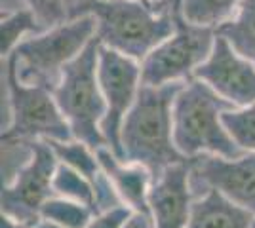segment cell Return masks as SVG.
<instances>
[{
    "label": "cell",
    "mask_w": 255,
    "mask_h": 228,
    "mask_svg": "<svg viewBox=\"0 0 255 228\" xmlns=\"http://www.w3.org/2000/svg\"><path fill=\"white\" fill-rule=\"evenodd\" d=\"M183 84H141L137 99L122 124V158L145 165L152 179L173 163L187 162L173 143V103Z\"/></svg>",
    "instance_id": "obj_2"
},
{
    "label": "cell",
    "mask_w": 255,
    "mask_h": 228,
    "mask_svg": "<svg viewBox=\"0 0 255 228\" xmlns=\"http://www.w3.org/2000/svg\"><path fill=\"white\" fill-rule=\"evenodd\" d=\"M34 228H65V227L53 223V221H48V219H40V221L34 225Z\"/></svg>",
    "instance_id": "obj_27"
},
{
    "label": "cell",
    "mask_w": 255,
    "mask_h": 228,
    "mask_svg": "<svg viewBox=\"0 0 255 228\" xmlns=\"http://www.w3.org/2000/svg\"><path fill=\"white\" fill-rule=\"evenodd\" d=\"M194 78L206 82L234 107L255 103V63L238 54L219 34L215 36L212 54L194 71Z\"/></svg>",
    "instance_id": "obj_11"
},
{
    "label": "cell",
    "mask_w": 255,
    "mask_h": 228,
    "mask_svg": "<svg viewBox=\"0 0 255 228\" xmlns=\"http://www.w3.org/2000/svg\"><path fill=\"white\" fill-rule=\"evenodd\" d=\"M48 143H50V147L55 152V156H57V162L73 167L78 173L88 177L92 183H96L99 173L103 171L101 163H99V158H97L96 149H92L90 145H86L84 141H78V139Z\"/></svg>",
    "instance_id": "obj_18"
},
{
    "label": "cell",
    "mask_w": 255,
    "mask_h": 228,
    "mask_svg": "<svg viewBox=\"0 0 255 228\" xmlns=\"http://www.w3.org/2000/svg\"><path fill=\"white\" fill-rule=\"evenodd\" d=\"M99 46L101 44L96 36L65 67L59 84L52 89L55 103L73 131V137L96 151L99 147H109L101 133L105 99L97 78Z\"/></svg>",
    "instance_id": "obj_5"
},
{
    "label": "cell",
    "mask_w": 255,
    "mask_h": 228,
    "mask_svg": "<svg viewBox=\"0 0 255 228\" xmlns=\"http://www.w3.org/2000/svg\"><path fill=\"white\" fill-rule=\"evenodd\" d=\"M223 124L244 152H255V103L223 112Z\"/></svg>",
    "instance_id": "obj_22"
},
{
    "label": "cell",
    "mask_w": 255,
    "mask_h": 228,
    "mask_svg": "<svg viewBox=\"0 0 255 228\" xmlns=\"http://www.w3.org/2000/svg\"><path fill=\"white\" fill-rule=\"evenodd\" d=\"M92 13L97 40L135 61L175 31V0H78L71 17Z\"/></svg>",
    "instance_id": "obj_1"
},
{
    "label": "cell",
    "mask_w": 255,
    "mask_h": 228,
    "mask_svg": "<svg viewBox=\"0 0 255 228\" xmlns=\"http://www.w3.org/2000/svg\"><path fill=\"white\" fill-rule=\"evenodd\" d=\"M234 109L206 82L189 78L181 86L173 103V143L187 158L200 154H215L236 158L244 151L233 141L223 124V112Z\"/></svg>",
    "instance_id": "obj_3"
},
{
    "label": "cell",
    "mask_w": 255,
    "mask_h": 228,
    "mask_svg": "<svg viewBox=\"0 0 255 228\" xmlns=\"http://www.w3.org/2000/svg\"><path fill=\"white\" fill-rule=\"evenodd\" d=\"M0 228H34V225L32 223H25V221H17V219L8 217V215H2Z\"/></svg>",
    "instance_id": "obj_26"
},
{
    "label": "cell",
    "mask_w": 255,
    "mask_h": 228,
    "mask_svg": "<svg viewBox=\"0 0 255 228\" xmlns=\"http://www.w3.org/2000/svg\"><path fill=\"white\" fill-rule=\"evenodd\" d=\"M53 192L69 200L82 202L94 209V183L65 163H57L53 175Z\"/></svg>",
    "instance_id": "obj_21"
},
{
    "label": "cell",
    "mask_w": 255,
    "mask_h": 228,
    "mask_svg": "<svg viewBox=\"0 0 255 228\" xmlns=\"http://www.w3.org/2000/svg\"><path fill=\"white\" fill-rule=\"evenodd\" d=\"M17 2L36 15V19L44 29L65 23L71 17V8L67 6V0H17Z\"/></svg>",
    "instance_id": "obj_23"
},
{
    "label": "cell",
    "mask_w": 255,
    "mask_h": 228,
    "mask_svg": "<svg viewBox=\"0 0 255 228\" xmlns=\"http://www.w3.org/2000/svg\"><path fill=\"white\" fill-rule=\"evenodd\" d=\"M2 135L40 141L75 139L52 89L21 82L2 59Z\"/></svg>",
    "instance_id": "obj_6"
},
{
    "label": "cell",
    "mask_w": 255,
    "mask_h": 228,
    "mask_svg": "<svg viewBox=\"0 0 255 228\" xmlns=\"http://www.w3.org/2000/svg\"><path fill=\"white\" fill-rule=\"evenodd\" d=\"M97 78L105 99V118L101 122V133L107 145L122 158L120 131L126 114L137 99L139 87L143 84L141 63L101 44Z\"/></svg>",
    "instance_id": "obj_8"
},
{
    "label": "cell",
    "mask_w": 255,
    "mask_h": 228,
    "mask_svg": "<svg viewBox=\"0 0 255 228\" xmlns=\"http://www.w3.org/2000/svg\"><path fill=\"white\" fill-rule=\"evenodd\" d=\"M57 156L48 141L34 139V156L27 167L15 177L11 185L2 186L0 206L2 215L36 225L42 206L55 196L53 175L57 169Z\"/></svg>",
    "instance_id": "obj_10"
},
{
    "label": "cell",
    "mask_w": 255,
    "mask_h": 228,
    "mask_svg": "<svg viewBox=\"0 0 255 228\" xmlns=\"http://www.w3.org/2000/svg\"><path fill=\"white\" fill-rule=\"evenodd\" d=\"M189 179L194 196L219 190L255 215V152H244L236 158L200 154L189 160Z\"/></svg>",
    "instance_id": "obj_9"
},
{
    "label": "cell",
    "mask_w": 255,
    "mask_h": 228,
    "mask_svg": "<svg viewBox=\"0 0 255 228\" xmlns=\"http://www.w3.org/2000/svg\"><path fill=\"white\" fill-rule=\"evenodd\" d=\"M252 228H255V217H254V221H252Z\"/></svg>",
    "instance_id": "obj_28"
},
{
    "label": "cell",
    "mask_w": 255,
    "mask_h": 228,
    "mask_svg": "<svg viewBox=\"0 0 255 228\" xmlns=\"http://www.w3.org/2000/svg\"><path fill=\"white\" fill-rule=\"evenodd\" d=\"M254 217L219 190H206L194 196L187 228H252Z\"/></svg>",
    "instance_id": "obj_14"
},
{
    "label": "cell",
    "mask_w": 255,
    "mask_h": 228,
    "mask_svg": "<svg viewBox=\"0 0 255 228\" xmlns=\"http://www.w3.org/2000/svg\"><path fill=\"white\" fill-rule=\"evenodd\" d=\"M96 17L92 13H82L42 33L27 36L2 59L13 67L21 82L53 89L59 84L65 67L96 38Z\"/></svg>",
    "instance_id": "obj_4"
},
{
    "label": "cell",
    "mask_w": 255,
    "mask_h": 228,
    "mask_svg": "<svg viewBox=\"0 0 255 228\" xmlns=\"http://www.w3.org/2000/svg\"><path fill=\"white\" fill-rule=\"evenodd\" d=\"M124 228H154V225H152L150 215L133 211V213H131V217L128 219V223L124 225Z\"/></svg>",
    "instance_id": "obj_25"
},
{
    "label": "cell",
    "mask_w": 255,
    "mask_h": 228,
    "mask_svg": "<svg viewBox=\"0 0 255 228\" xmlns=\"http://www.w3.org/2000/svg\"><path fill=\"white\" fill-rule=\"evenodd\" d=\"M242 0H179L181 13L187 21L217 29L233 17Z\"/></svg>",
    "instance_id": "obj_17"
},
{
    "label": "cell",
    "mask_w": 255,
    "mask_h": 228,
    "mask_svg": "<svg viewBox=\"0 0 255 228\" xmlns=\"http://www.w3.org/2000/svg\"><path fill=\"white\" fill-rule=\"evenodd\" d=\"M215 29L187 21L175 0V31L141 61V80L147 86L185 82L212 54Z\"/></svg>",
    "instance_id": "obj_7"
},
{
    "label": "cell",
    "mask_w": 255,
    "mask_h": 228,
    "mask_svg": "<svg viewBox=\"0 0 255 228\" xmlns=\"http://www.w3.org/2000/svg\"><path fill=\"white\" fill-rule=\"evenodd\" d=\"M46 31L36 15L29 8H13L2 15V25H0V54L2 57L8 55L17 48V44L25 40L27 36Z\"/></svg>",
    "instance_id": "obj_16"
},
{
    "label": "cell",
    "mask_w": 255,
    "mask_h": 228,
    "mask_svg": "<svg viewBox=\"0 0 255 228\" xmlns=\"http://www.w3.org/2000/svg\"><path fill=\"white\" fill-rule=\"evenodd\" d=\"M131 213L133 211L128 206H117L107 211H99L90 219V223L84 228H124Z\"/></svg>",
    "instance_id": "obj_24"
},
{
    "label": "cell",
    "mask_w": 255,
    "mask_h": 228,
    "mask_svg": "<svg viewBox=\"0 0 255 228\" xmlns=\"http://www.w3.org/2000/svg\"><path fill=\"white\" fill-rule=\"evenodd\" d=\"M34 156V139H23L15 135H2L0 158H2V186L11 185L15 177L27 167Z\"/></svg>",
    "instance_id": "obj_20"
},
{
    "label": "cell",
    "mask_w": 255,
    "mask_h": 228,
    "mask_svg": "<svg viewBox=\"0 0 255 228\" xmlns=\"http://www.w3.org/2000/svg\"><path fill=\"white\" fill-rule=\"evenodd\" d=\"M96 152L101 169L111 179L122 202L131 211L149 215V190L152 186V173L141 163L126 162L111 147H99Z\"/></svg>",
    "instance_id": "obj_13"
},
{
    "label": "cell",
    "mask_w": 255,
    "mask_h": 228,
    "mask_svg": "<svg viewBox=\"0 0 255 228\" xmlns=\"http://www.w3.org/2000/svg\"><path fill=\"white\" fill-rule=\"evenodd\" d=\"M192 200L189 160L166 167L152 179L149 190V215L154 228H187Z\"/></svg>",
    "instance_id": "obj_12"
},
{
    "label": "cell",
    "mask_w": 255,
    "mask_h": 228,
    "mask_svg": "<svg viewBox=\"0 0 255 228\" xmlns=\"http://www.w3.org/2000/svg\"><path fill=\"white\" fill-rule=\"evenodd\" d=\"M96 211L82 202L69 200L63 196H52L40 209V219H48L65 228H84Z\"/></svg>",
    "instance_id": "obj_19"
},
{
    "label": "cell",
    "mask_w": 255,
    "mask_h": 228,
    "mask_svg": "<svg viewBox=\"0 0 255 228\" xmlns=\"http://www.w3.org/2000/svg\"><path fill=\"white\" fill-rule=\"evenodd\" d=\"M240 55L255 63V0H242L229 21L215 29Z\"/></svg>",
    "instance_id": "obj_15"
}]
</instances>
